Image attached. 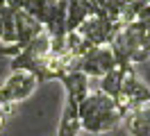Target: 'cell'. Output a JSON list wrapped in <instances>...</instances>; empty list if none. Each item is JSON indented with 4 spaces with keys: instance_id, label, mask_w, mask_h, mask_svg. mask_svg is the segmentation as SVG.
I'll use <instances>...</instances> for the list:
<instances>
[{
    "instance_id": "obj_9",
    "label": "cell",
    "mask_w": 150,
    "mask_h": 136,
    "mask_svg": "<svg viewBox=\"0 0 150 136\" xmlns=\"http://www.w3.org/2000/svg\"><path fill=\"white\" fill-rule=\"evenodd\" d=\"M16 104L18 102H14L9 95V91L5 89V86H0V116H5V118H9L14 111H16Z\"/></svg>"
},
{
    "instance_id": "obj_3",
    "label": "cell",
    "mask_w": 150,
    "mask_h": 136,
    "mask_svg": "<svg viewBox=\"0 0 150 136\" xmlns=\"http://www.w3.org/2000/svg\"><path fill=\"white\" fill-rule=\"evenodd\" d=\"M14 25H16V43L21 48H25L43 30V23L39 18H34L30 11H25V9H16L14 11Z\"/></svg>"
},
{
    "instance_id": "obj_12",
    "label": "cell",
    "mask_w": 150,
    "mask_h": 136,
    "mask_svg": "<svg viewBox=\"0 0 150 136\" xmlns=\"http://www.w3.org/2000/svg\"><path fill=\"white\" fill-rule=\"evenodd\" d=\"M0 5H7V0H0Z\"/></svg>"
},
{
    "instance_id": "obj_2",
    "label": "cell",
    "mask_w": 150,
    "mask_h": 136,
    "mask_svg": "<svg viewBox=\"0 0 150 136\" xmlns=\"http://www.w3.org/2000/svg\"><path fill=\"white\" fill-rule=\"evenodd\" d=\"M2 86L9 91L14 102H23V100H28L37 91L39 80H37V75L30 73V70H11V75L5 80Z\"/></svg>"
},
{
    "instance_id": "obj_7",
    "label": "cell",
    "mask_w": 150,
    "mask_h": 136,
    "mask_svg": "<svg viewBox=\"0 0 150 136\" xmlns=\"http://www.w3.org/2000/svg\"><path fill=\"white\" fill-rule=\"evenodd\" d=\"M123 75H125V70H121V68H114V70H109L107 75H103V77H100V86H98V89L105 91L107 95H112V98L116 100V98H118V93H121Z\"/></svg>"
},
{
    "instance_id": "obj_10",
    "label": "cell",
    "mask_w": 150,
    "mask_h": 136,
    "mask_svg": "<svg viewBox=\"0 0 150 136\" xmlns=\"http://www.w3.org/2000/svg\"><path fill=\"white\" fill-rule=\"evenodd\" d=\"M2 34H5V23H2V16H0V41H2Z\"/></svg>"
},
{
    "instance_id": "obj_13",
    "label": "cell",
    "mask_w": 150,
    "mask_h": 136,
    "mask_svg": "<svg viewBox=\"0 0 150 136\" xmlns=\"http://www.w3.org/2000/svg\"><path fill=\"white\" fill-rule=\"evenodd\" d=\"M50 2H55V0H50Z\"/></svg>"
},
{
    "instance_id": "obj_5",
    "label": "cell",
    "mask_w": 150,
    "mask_h": 136,
    "mask_svg": "<svg viewBox=\"0 0 150 136\" xmlns=\"http://www.w3.org/2000/svg\"><path fill=\"white\" fill-rule=\"evenodd\" d=\"M123 123L132 136H150V102L130 107L123 116Z\"/></svg>"
},
{
    "instance_id": "obj_4",
    "label": "cell",
    "mask_w": 150,
    "mask_h": 136,
    "mask_svg": "<svg viewBox=\"0 0 150 136\" xmlns=\"http://www.w3.org/2000/svg\"><path fill=\"white\" fill-rule=\"evenodd\" d=\"M82 132V120H80V104L77 100L66 95L64 109H62V118L57 125V136H80Z\"/></svg>"
},
{
    "instance_id": "obj_8",
    "label": "cell",
    "mask_w": 150,
    "mask_h": 136,
    "mask_svg": "<svg viewBox=\"0 0 150 136\" xmlns=\"http://www.w3.org/2000/svg\"><path fill=\"white\" fill-rule=\"evenodd\" d=\"M25 50H30L34 57H48V54H50V34H48L46 27L25 45Z\"/></svg>"
},
{
    "instance_id": "obj_6",
    "label": "cell",
    "mask_w": 150,
    "mask_h": 136,
    "mask_svg": "<svg viewBox=\"0 0 150 136\" xmlns=\"http://www.w3.org/2000/svg\"><path fill=\"white\" fill-rule=\"evenodd\" d=\"M59 82L64 84V89H66V95H71V98L77 100V104L82 102V100L91 93V77L89 75H84L82 70H68L64 73L62 77H59Z\"/></svg>"
},
{
    "instance_id": "obj_11",
    "label": "cell",
    "mask_w": 150,
    "mask_h": 136,
    "mask_svg": "<svg viewBox=\"0 0 150 136\" xmlns=\"http://www.w3.org/2000/svg\"><path fill=\"white\" fill-rule=\"evenodd\" d=\"M5 120H7V118H5V116H0V129L5 127Z\"/></svg>"
},
{
    "instance_id": "obj_14",
    "label": "cell",
    "mask_w": 150,
    "mask_h": 136,
    "mask_svg": "<svg viewBox=\"0 0 150 136\" xmlns=\"http://www.w3.org/2000/svg\"><path fill=\"white\" fill-rule=\"evenodd\" d=\"M0 7H2V5H0Z\"/></svg>"
},
{
    "instance_id": "obj_1",
    "label": "cell",
    "mask_w": 150,
    "mask_h": 136,
    "mask_svg": "<svg viewBox=\"0 0 150 136\" xmlns=\"http://www.w3.org/2000/svg\"><path fill=\"white\" fill-rule=\"evenodd\" d=\"M80 120H82V132L86 134H109L123 123V111L112 95L96 89L80 102Z\"/></svg>"
}]
</instances>
